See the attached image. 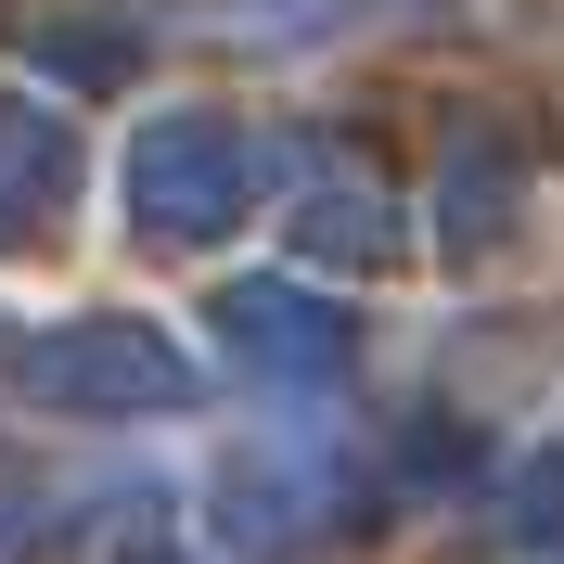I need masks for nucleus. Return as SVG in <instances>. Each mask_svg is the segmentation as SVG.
Masks as SVG:
<instances>
[{
  "instance_id": "obj_1",
  "label": "nucleus",
  "mask_w": 564,
  "mask_h": 564,
  "mask_svg": "<svg viewBox=\"0 0 564 564\" xmlns=\"http://www.w3.org/2000/svg\"><path fill=\"white\" fill-rule=\"evenodd\" d=\"M257 193V154L245 129H218V116H154V129L129 141V206L141 231H167V245H218L231 218H245Z\"/></svg>"
},
{
  "instance_id": "obj_2",
  "label": "nucleus",
  "mask_w": 564,
  "mask_h": 564,
  "mask_svg": "<svg viewBox=\"0 0 564 564\" xmlns=\"http://www.w3.org/2000/svg\"><path fill=\"white\" fill-rule=\"evenodd\" d=\"M26 372H39V398H65V411H154V398H193V359H180L154 321H77V334H52Z\"/></svg>"
},
{
  "instance_id": "obj_3",
  "label": "nucleus",
  "mask_w": 564,
  "mask_h": 564,
  "mask_svg": "<svg viewBox=\"0 0 564 564\" xmlns=\"http://www.w3.org/2000/svg\"><path fill=\"white\" fill-rule=\"evenodd\" d=\"M65 180H77L65 116H39V104L0 90V245H39V231L65 218Z\"/></svg>"
},
{
  "instance_id": "obj_4",
  "label": "nucleus",
  "mask_w": 564,
  "mask_h": 564,
  "mask_svg": "<svg viewBox=\"0 0 564 564\" xmlns=\"http://www.w3.org/2000/svg\"><path fill=\"white\" fill-rule=\"evenodd\" d=\"M218 321H231V347H245L257 372H295V386L347 359V334H334V321H321L308 295H282V282H245V295H231Z\"/></svg>"
},
{
  "instance_id": "obj_5",
  "label": "nucleus",
  "mask_w": 564,
  "mask_h": 564,
  "mask_svg": "<svg viewBox=\"0 0 564 564\" xmlns=\"http://www.w3.org/2000/svg\"><path fill=\"white\" fill-rule=\"evenodd\" d=\"M372 0H231V39L245 52H308V39H334V26H359Z\"/></svg>"
},
{
  "instance_id": "obj_6",
  "label": "nucleus",
  "mask_w": 564,
  "mask_h": 564,
  "mask_svg": "<svg viewBox=\"0 0 564 564\" xmlns=\"http://www.w3.org/2000/svg\"><path fill=\"white\" fill-rule=\"evenodd\" d=\"M308 245L321 257H386V206H372V193H321V206H308Z\"/></svg>"
}]
</instances>
